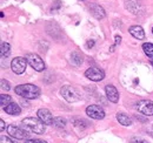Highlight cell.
Returning <instances> with one entry per match:
<instances>
[{
    "mask_svg": "<svg viewBox=\"0 0 153 143\" xmlns=\"http://www.w3.org/2000/svg\"><path fill=\"white\" fill-rule=\"evenodd\" d=\"M16 94L19 95L21 97L28 99V100H33L40 96V88L37 87L36 85H31V83H25V85H19L16 87Z\"/></svg>",
    "mask_w": 153,
    "mask_h": 143,
    "instance_id": "cell-1",
    "label": "cell"
},
{
    "mask_svg": "<svg viewBox=\"0 0 153 143\" xmlns=\"http://www.w3.org/2000/svg\"><path fill=\"white\" fill-rule=\"evenodd\" d=\"M21 125L22 127L33 133V134H38V135H41L45 133V125L39 120V119H36V117H26L21 121Z\"/></svg>",
    "mask_w": 153,
    "mask_h": 143,
    "instance_id": "cell-2",
    "label": "cell"
},
{
    "mask_svg": "<svg viewBox=\"0 0 153 143\" xmlns=\"http://www.w3.org/2000/svg\"><path fill=\"white\" fill-rule=\"evenodd\" d=\"M25 57H26L28 65H30L32 68H34L37 72H42L45 69V62H44V60L39 56L38 54L28 53V54H26Z\"/></svg>",
    "mask_w": 153,
    "mask_h": 143,
    "instance_id": "cell-3",
    "label": "cell"
},
{
    "mask_svg": "<svg viewBox=\"0 0 153 143\" xmlns=\"http://www.w3.org/2000/svg\"><path fill=\"white\" fill-rule=\"evenodd\" d=\"M60 94H61V96H62L67 102H70V103H73V102H76V101L80 100L78 91H76L73 87H71V86H64V87H61Z\"/></svg>",
    "mask_w": 153,
    "mask_h": 143,
    "instance_id": "cell-4",
    "label": "cell"
},
{
    "mask_svg": "<svg viewBox=\"0 0 153 143\" xmlns=\"http://www.w3.org/2000/svg\"><path fill=\"white\" fill-rule=\"evenodd\" d=\"M27 60H26V57H21V56H17V57H14L13 60H12V62H11V68H12V71L13 73H16V74H22L25 69H26V67H27Z\"/></svg>",
    "mask_w": 153,
    "mask_h": 143,
    "instance_id": "cell-5",
    "label": "cell"
},
{
    "mask_svg": "<svg viewBox=\"0 0 153 143\" xmlns=\"http://www.w3.org/2000/svg\"><path fill=\"white\" fill-rule=\"evenodd\" d=\"M86 114L93 120H102L105 117L104 109L98 105H91L86 108Z\"/></svg>",
    "mask_w": 153,
    "mask_h": 143,
    "instance_id": "cell-6",
    "label": "cell"
},
{
    "mask_svg": "<svg viewBox=\"0 0 153 143\" xmlns=\"http://www.w3.org/2000/svg\"><path fill=\"white\" fill-rule=\"evenodd\" d=\"M137 109L145 116L153 115V101L151 100H141L137 103Z\"/></svg>",
    "mask_w": 153,
    "mask_h": 143,
    "instance_id": "cell-7",
    "label": "cell"
},
{
    "mask_svg": "<svg viewBox=\"0 0 153 143\" xmlns=\"http://www.w3.org/2000/svg\"><path fill=\"white\" fill-rule=\"evenodd\" d=\"M7 133L13 139H17V140H25L30 135V134H27L26 130H22L21 128H19V127H17V125H10L7 127Z\"/></svg>",
    "mask_w": 153,
    "mask_h": 143,
    "instance_id": "cell-8",
    "label": "cell"
},
{
    "mask_svg": "<svg viewBox=\"0 0 153 143\" xmlns=\"http://www.w3.org/2000/svg\"><path fill=\"white\" fill-rule=\"evenodd\" d=\"M85 76L87 79H90L91 81H101L104 80L105 77V73L104 71H101L100 68H97V67H90L87 71L85 72Z\"/></svg>",
    "mask_w": 153,
    "mask_h": 143,
    "instance_id": "cell-9",
    "label": "cell"
},
{
    "mask_svg": "<svg viewBox=\"0 0 153 143\" xmlns=\"http://www.w3.org/2000/svg\"><path fill=\"white\" fill-rule=\"evenodd\" d=\"M37 115H38V119L44 123V125H53V120H54V117H53L52 113H51L48 109H46V108H40L38 110V113H37Z\"/></svg>",
    "mask_w": 153,
    "mask_h": 143,
    "instance_id": "cell-10",
    "label": "cell"
},
{
    "mask_svg": "<svg viewBox=\"0 0 153 143\" xmlns=\"http://www.w3.org/2000/svg\"><path fill=\"white\" fill-rule=\"evenodd\" d=\"M105 93H106L107 99H108L111 102L117 103V102L119 101V91L117 90V88H115L113 85H107V86L105 87Z\"/></svg>",
    "mask_w": 153,
    "mask_h": 143,
    "instance_id": "cell-11",
    "label": "cell"
},
{
    "mask_svg": "<svg viewBox=\"0 0 153 143\" xmlns=\"http://www.w3.org/2000/svg\"><path fill=\"white\" fill-rule=\"evenodd\" d=\"M90 12H91V14H92L97 20H101V19H104L106 17L105 10H104L100 5H98V4H92V5L90 6Z\"/></svg>",
    "mask_w": 153,
    "mask_h": 143,
    "instance_id": "cell-12",
    "label": "cell"
},
{
    "mask_svg": "<svg viewBox=\"0 0 153 143\" xmlns=\"http://www.w3.org/2000/svg\"><path fill=\"white\" fill-rule=\"evenodd\" d=\"M128 32H130V34L133 36V38L138 39V40H144L145 39V31L143 29L141 26H138V25L131 26L130 29H128Z\"/></svg>",
    "mask_w": 153,
    "mask_h": 143,
    "instance_id": "cell-13",
    "label": "cell"
},
{
    "mask_svg": "<svg viewBox=\"0 0 153 143\" xmlns=\"http://www.w3.org/2000/svg\"><path fill=\"white\" fill-rule=\"evenodd\" d=\"M117 120L118 122L121 125H125V127H130V125H133V120L131 116H128L127 114L125 113H118L117 114Z\"/></svg>",
    "mask_w": 153,
    "mask_h": 143,
    "instance_id": "cell-14",
    "label": "cell"
},
{
    "mask_svg": "<svg viewBox=\"0 0 153 143\" xmlns=\"http://www.w3.org/2000/svg\"><path fill=\"white\" fill-rule=\"evenodd\" d=\"M4 110L6 111V114L12 115V116H18V115H20V113H21V108H20V106H18L16 102L10 103L7 107L4 108Z\"/></svg>",
    "mask_w": 153,
    "mask_h": 143,
    "instance_id": "cell-15",
    "label": "cell"
},
{
    "mask_svg": "<svg viewBox=\"0 0 153 143\" xmlns=\"http://www.w3.org/2000/svg\"><path fill=\"white\" fill-rule=\"evenodd\" d=\"M82 55L80 52H78V51H74V52H72L71 54V62L76 66V67H79V66H81V63H82Z\"/></svg>",
    "mask_w": 153,
    "mask_h": 143,
    "instance_id": "cell-16",
    "label": "cell"
},
{
    "mask_svg": "<svg viewBox=\"0 0 153 143\" xmlns=\"http://www.w3.org/2000/svg\"><path fill=\"white\" fill-rule=\"evenodd\" d=\"M0 54H1V57L2 59H6V57L10 56V54H11V45L8 42H1Z\"/></svg>",
    "mask_w": 153,
    "mask_h": 143,
    "instance_id": "cell-17",
    "label": "cell"
},
{
    "mask_svg": "<svg viewBox=\"0 0 153 143\" xmlns=\"http://www.w3.org/2000/svg\"><path fill=\"white\" fill-rule=\"evenodd\" d=\"M143 49H144V53L153 61V43H151V42L143 43Z\"/></svg>",
    "mask_w": 153,
    "mask_h": 143,
    "instance_id": "cell-18",
    "label": "cell"
},
{
    "mask_svg": "<svg viewBox=\"0 0 153 143\" xmlns=\"http://www.w3.org/2000/svg\"><path fill=\"white\" fill-rule=\"evenodd\" d=\"M10 103H12L11 96L7 95V94H1V95H0V105H1V107L2 108L7 107Z\"/></svg>",
    "mask_w": 153,
    "mask_h": 143,
    "instance_id": "cell-19",
    "label": "cell"
},
{
    "mask_svg": "<svg viewBox=\"0 0 153 143\" xmlns=\"http://www.w3.org/2000/svg\"><path fill=\"white\" fill-rule=\"evenodd\" d=\"M73 125H76V128H79V129H85V128H87L90 125V123L84 119H74L73 120Z\"/></svg>",
    "mask_w": 153,
    "mask_h": 143,
    "instance_id": "cell-20",
    "label": "cell"
},
{
    "mask_svg": "<svg viewBox=\"0 0 153 143\" xmlns=\"http://www.w3.org/2000/svg\"><path fill=\"white\" fill-rule=\"evenodd\" d=\"M53 125H54V127H57V128L62 129V128H65V127H66V120H65V119H62V117H60V116L54 117V120H53Z\"/></svg>",
    "mask_w": 153,
    "mask_h": 143,
    "instance_id": "cell-21",
    "label": "cell"
},
{
    "mask_svg": "<svg viewBox=\"0 0 153 143\" xmlns=\"http://www.w3.org/2000/svg\"><path fill=\"white\" fill-rule=\"evenodd\" d=\"M0 83H1V89H2V90H6V91H8V90L11 89V83H10L7 80H5V79H1Z\"/></svg>",
    "mask_w": 153,
    "mask_h": 143,
    "instance_id": "cell-22",
    "label": "cell"
},
{
    "mask_svg": "<svg viewBox=\"0 0 153 143\" xmlns=\"http://www.w3.org/2000/svg\"><path fill=\"white\" fill-rule=\"evenodd\" d=\"M131 143H147V141H145L144 139H140V137H132Z\"/></svg>",
    "mask_w": 153,
    "mask_h": 143,
    "instance_id": "cell-23",
    "label": "cell"
},
{
    "mask_svg": "<svg viewBox=\"0 0 153 143\" xmlns=\"http://www.w3.org/2000/svg\"><path fill=\"white\" fill-rule=\"evenodd\" d=\"M25 143H47L44 140H39V139H32V140H26Z\"/></svg>",
    "mask_w": 153,
    "mask_h": 143,
    "instance_id": "cell-24",
    "label": "cell"
},
{
    "mask_svg": "<svg viewBox=\"0 0 153 143\" xmlns=\"http://www.w3.org/2000/svg\"><path fill=\"white\" fill-rule=\"evenodd\" d=\"M0 141H1V143H14L10 137H6V136H1Z\"/></svg>",
    "mask_w": 153,
    "mask_h": 143,
    "instance_id": "cell-25",
    "label": "cell"
},
{
    "mask_svg": "<svg viewBox=\"0 0 153 143\" xmlns=\"http://www.w3.org/2000/svg\"><path fill=\"white\" fill-rule=\"evenodd\" d=\"M93 46H94V40H88L87 43H86V47H87V48H91V47H93Z\"/></svg>",
    "mask_w": 153,
    "mask_h": 143,
    "instance_id": "cell-26",
    "label": "cell"
},
{
    "mask_svg": "<svg viewBox=\"0 0 153 143\" xmlns=\"http://www.w3.org/2000/svg\"><path fill=\"white\" fill-rule=\"evenodd\" d=\"M114 40H115V45H120V42H121V36H120V35H115L114 36Z\"/></svg>",
    "mask_w": 153,
    "mask_h": 143,
    "instance_id": "cell-27",
    "label": "cell"
},
{
    "mask_svg": "<svg viewBox=\"0 0 153 143\" xmlns=\"http://www.w3.org/2000/svg\"><path fill=\"white\" fill-rule=\"evenodd\" d=\"M0 125H1L0 129H1V130H4V129H5V122H4V120H1V121H0Z\"/></svg>",
    "mask_w": 153,
    "mask_h": 143,
    "instance_id": "cell-28",
    "label": "cell"
},
{
    "mask_svg": "<svg viewBox=\"0 0 153 143\" xmlns=\"http://www.w3.org/2000/svg\"><path fill=\"white\" fill-rule=\"evenodd\" d=\"M152 65H153V61H152Z\"/></svg>",
    "mask_w": 153,
    "mask_h": 143,
    "instance_id": "cell-29",
    "label": "cell"
},
{
    "mask_svg": "<svg viewBox=\"0 0 153 143\" xmlns=\"http://www.w3.org/2000/svg\"><path fill=\"white\" fill-rule=\"evenodd\" d=\"M152 33H153V29H152Z\"/></svg>",
    "mask_w": 153,
    "mask_h": 143,
    "instance_id": "cell-30",
    "label": "cell"
}]
</instances>
